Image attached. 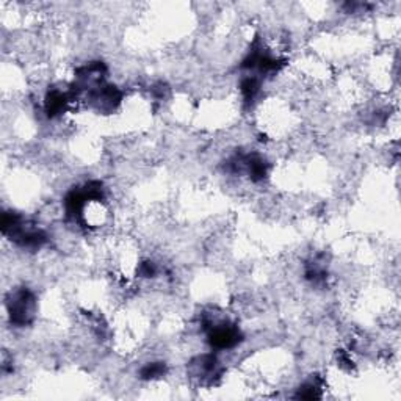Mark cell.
Instances as JSON below:
<instances>
[{"mask_svg": "<svg viewBox=\"0 0 401 401\" xmlns=\"http://www.w3.org/2000/svg\"><path fill=\"white\" fill-rule=\"evenodd\" d=\"M7 307L11 323L19 326V328H24V326L30 325L33 322V318H35L37 312L35 295L25 287L11 291L7 301Z\"/></svg>", "mask_w": 401, "mask_h": 401, "instance_id": "cell-1", "label": "cell"}, {"mask_svg": "<svg viewBox=\"0 0 401 401\" xmlns=\"http://www.w3.org/2000/svg\"><path fill=\"white\" fill-rule=\"evenodd\" d=\"M207 340L212 348L215 349H231L237 347L242 340V332L236 325L227 322H220L210 325Z\"/></svg>", "mask_w": 401, "mask_h": 401, "instance_id": "cell-2", "label": "cell"}, {"mask_svg": "<svg viewBox=\"0 0 401 401\" xmlns=\"http://www.w3.org/2000/svg\"><path fill=\"white\" fill-rule=\"evenodd\" d=\"M192 370L193 376H196L200 381L207 382H214L216 378H220L223 373L218 359H216L214 354H203V356L193 359Z\"/></svg>", "mask_w": 401, "mask_h": 401, "instance_id": "cell-3", "label": "cell"}, {"mask_svg": "<svg viewBox=\"0 0 401 401\" xmlns=\"http://www.w3.org/2000/svg\"><path fill=\"white\" fill-rule=\"evenodd\" d=\"M70 96L68 93H63L60 90H52L49 91L48 96H45L44 108L45 113H48L49 118H56L59 114L66 110L68 104H70Z\"/></svg>", "mask_w": 401, "mask_h": 401, "instance_id": "cell-4", "label": "cell"}, {"mask_svg": "<svg viewBox=\"0 0 401 401\" xmlns=\"http://www.w3.org/2000/svg\"><path fill=\"white\" fill-rule=\"evenodd\" d=\"M166 375L165 362H149L140 370V378L145 381H152Z\"/></svg>", "mask_w": 401, "mask_h": 401, "instance_id": "cell-5", "label": "cell"}, {"mask_svg": "<svg viewBox=\"0 0 401 401\" xmlns=\"http://www.w3.org/2000/svg\"><path fill=\"white\" fill-rule=\"evenodd\" d=\"M320 397H322V386L317 382V378L302 384L296 395V398H306V400H315Z\"/></svg>", "mask_w": 401, "mask_h": 401, "instance_id": "cell-6", "label": "cell"}]
</instances>
